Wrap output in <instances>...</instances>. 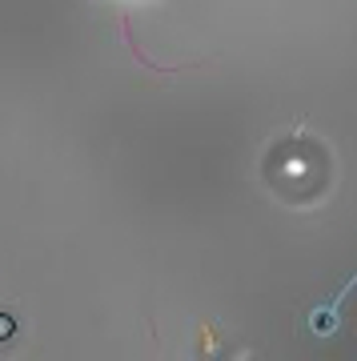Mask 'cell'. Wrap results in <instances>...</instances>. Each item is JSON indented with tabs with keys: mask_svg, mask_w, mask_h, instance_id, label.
I'll return each instance as SVG.
<instances>
[{
	"mask_svg": "<svg viewBox=\"0 0 357 361\" xmlns=\"http://www.w3.org/2000/svg\"><path fill=\"white\" fill-rule=\"evenodd\" d=\"M353 285H357V269L349 273V277H345V285L329 297V301H321L317 310L309 313V334H313V337H329V334H337V325H341V305H345V297L353 293Z\"/></svg>",
	"mask_w": 357,
	"mask_h": 361,
	"instance_id": "6da1fadb",
	"label": "cell"
},
{
	"mask_svg": "<svg viewBox=\"0 0 357 361\" xmlns=\"http://www.w3.org/2000/svg\"><path fill=\"white\" fill-rule=\"evenodd\" d=\"M13 329H16V322L8 317V313H0V341H4V337H13Z\"/></svg>",
	"mask_w": 357,
	"mask_h": 361,
	"instance_id": "7a4b0ae2",
	"label": "cell"
}]
</instances>
